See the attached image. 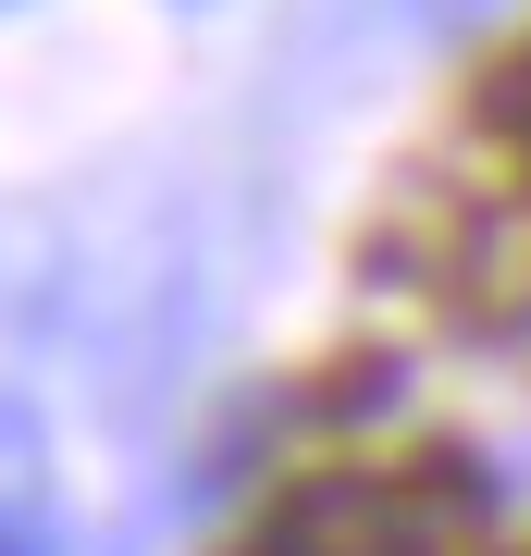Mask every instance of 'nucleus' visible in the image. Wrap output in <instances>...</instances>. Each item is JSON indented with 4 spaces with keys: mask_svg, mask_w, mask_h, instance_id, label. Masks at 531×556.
Here are the masks:
<instances>
[{
    "mask_svg": "<svg viewBox=\"0 0 531 556\" xmlns=\"http://www.w3.org/2000/svg\"><path fill=\"white\" fill-rule=\"evenodd\" d=\"M25 470H38V420L0 408V482H25Z\"/></svg>",
    "mask_w": 531,
    "mask_h": 556,
    "instance_id": "f03ea898",
    "label": "nucleus"
},
{
    "mask_svg": "<svg viewBox=\"0 0 531 556\" xmlns=\"http://www.w3.org/2000/svg\"><path fill=\"white\" fill-rule=\"evenodd\" d=\"M457 544V495L408 470H321L296 482L260 556H445Z\"/></svg>",
    "mask_w": 531,
    "mask_h": 556,
    "instance_id": "f257e3e1",
    "label": "nucleus"
},
{
    "mask_svg": "<svg viewBox=\"0 0 531 556\" xmlns=\"http://www.w3.org/2000/svg\"><path fill=\"white\" fill-rule=\"evenodd\" d=\"M0 556H50V532H38L25 507H0Z\"/></svg>",
    "mask_w": 531,
    "mask_h": 556,
    "instance_id": "7ed1b4c3",
    "label": "nucleus"
}]
</instances>
